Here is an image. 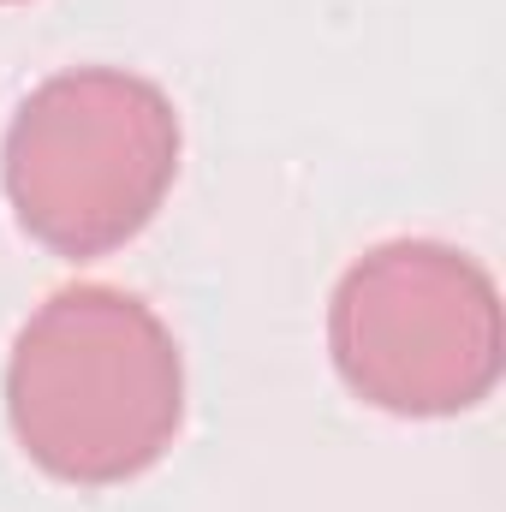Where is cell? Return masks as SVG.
<instances>
[{"instance_id": "6da1fadb", "label": "cell", "mask_w": 506, "mask_h": 512, "mask_svg": "<svg viewBox=\"0 0 506 512\" xmlns=\"http://www.w3.org/2000/svg\"><path fill=\"white\" fill-rule=\"evenodd\" d=\"M6 423L30 465L72 489L155 471L185 423L173 328L120 286H60L6 352Z\"/></svg>"}, {"instance_id": "7a4b0ae2", "label": "cell", "mask_w": 506, "mask_h": 512, "mask_svg": "<svg viewBox=\"0 0 506 512\" xmlns=\"http://www.w3.org/2000/svg\"><path fill=\"white\" fill-rule=\"evenodd\" d=\"M179 108L126 66H72L42 78L0 143L12 221L66 262L131 245L179 179Z\"/></svg>"}, {"instance_id": "3957f363", "label": "cell", "mask_w": 506, "mask_h": 512, "mask_svg": "<svg viewBox=\"0 0 506 512\" xmlns=\"http://www.w3.org/2000/svg\"><path fill=\"white\" fill-rule=\"evenodd\" d=\"M328 352L340 382L376 411L459 417L501 382L495 274L435 239L376 245L334 286Z\"/></svg>"}, {"instance_id": "277c9868", "label": "cell", "mask_w": 506, "mask_h": 512, "mask_svg": "<svg viewBox=\"0 0 506 512\" xmlns=\"http://www.w3.org/2000/svg\"><path fill=\"white\" fill-rule=\"evenodd\" d=\"M0 6H18V0H0Z\"/></svg>"}]
</instances>
